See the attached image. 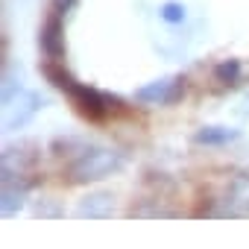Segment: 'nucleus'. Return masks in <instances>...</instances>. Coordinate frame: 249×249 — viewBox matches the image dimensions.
I'll return each instance as SVG.
<instances>
[{"mask_svg":"<svg viewBox=\"0 0 249 249\" xmlns=\"http://www.w3.org/2000/svg\"><path fill=\"white\" fill-rule=\"evenodd\" d=\"M44 76H47L59 91H65V94L71 97V103L76 106V111L85 114L88 120H106V117L120 106L117 97H108V94H103V91H97V88H88V85L76 82V79H73L65 68H59V65H44Z\"/></svg>","mask_w":249,"mask_h":249,"instance_id":"obj_1","label":"nucleus"},{"mask_svg":"<svg viewBox=\"0 0 249 249\" xmlns=\"http://www.w3.org/2000/svg\"><path fill=\"white\" fill-rule=\"evenodd\" d=\"M126 161L120 150H111V147H91L85 153H79L71 167H68V176L73 182H100L111 173H117Z\"/></svg>","mask_w":249,"mask_h":249,"instance_id":"obj_2","label":"nucleus"},{"mask_svg":"<svg viewBox=\"0 0 249 249\" xmlns=\"http://www.w3.org/2000/svg\"><path fill=\"white\" fill-rule=\"evenodd\" d=\"M41 106H44V100H41L36 91L18 88L15 94H6V97H3V129H6V132L24 129L27 123L38 114Z\"/></svg>","mask_w":249,"mask_h":249,"instance_id":"obj_3","label":"nucleus"},{"mask_svg":"<svg viewBox=\"0 0 249 249\" xmlns=\"http://www.w3.org/2000/svg\"><path fill=\"white\" fill-rule=\"evenodd\" d=\"M182 94H185V76H164V79H156L138 88L135 100L144 106H173Z\"/></svg>","mask_w":249,"mask_h":249,"instance_id":"obj_4","label":"nucleus"},{"mask_svg":"<svg viewBox=\"0 0 249 249\" xmlns=\"http://www.w3.org/2000/svg\"><path fill=\"white\" fill-rule=\"evenodd\" d=\"M62 18H65V12L50 9L47 21L41 27V36H38V44H41V50L50 62H59L65 56V21Z\"/></svg>","mask_w":249,"mask_h":249,"instance_id":"obj_5","label":"nucleus"},{"mask_svg":"<svg viewBox=\"0 0 249 249\" xmlns=\"http://www.w3.org/2000/svg\"><path fill=\"white\" fill-rule=\"evenodd\" d=\"M111 211H114L111 191H94V194L82 196L76 205V217H82V220H100V217H108Z\"/></svg>","mask_w":249,"mask_h":249,"instance_id":"obj_6","label":"nucleus"},{"mask_svg":"<svg viewBox=\"0 0 249 249\" xmlns=\"http://www.w3.org/2000/svg\"><path fill=\"white\" fill-rule=\"evenodd\" d=\"M36 150H38V147H36L33 141L6 144V147H3V167H6V170H21V173H27V167H33L36 159H38Z\"/></svg>","mask_w":249,"mask_h":249,"instance_id":"obj_7","label":"nucleus"},{"mask_svg":"<svg viewBox=\"0 0 249 249\" xmlns=\"http://www.w3.org/2000/svg\"><path fill=\"white\" fill-rule=\"evenodd\" d=\"M226 205L231 214H249V173H237L226 188Z\"/></svg>","mask_w":249,"mask_h":249,"instance_id":"obj_8","label":"nucleus"},{"mask_svg":"<svg viewBox=\"0 0 249 249\" xmlns=\"http://www.w3.org/2000/svg\"><path fill=\"white\" fill-rule=\"evenodd\" d=\"M234 138H237V129H229V126H202L194 135V141L205 144V147H223V144H229Z\"/></svg>","mask_w":249,"mask_h":249,"instance_id":"obj_9","label":"nucleus"},{"mask_svg":"<svg viewBox=\"0 0 249 249\" xmlns=\"http://www.w3.org/2000/svg\"><path fill=\"white\" fill-rule=\"evenodd\" d=\"M214 79L223 82V85H234V82L240 79V62H237V59H226V62H220V65L214 68Z\"/></svg>","mask_w":249,"mask_h":249,"instance_id":"obj_10","label":"nucleus"},{"mask_svg":"<svg viewBox=\"0 0 249 249\" xmlns=\"http://www.w3.org/2000/svg\"><path fill=\"white\" fill-rule=\"evenodd\" d=\"M167 24H182L185 21V6L182 3H176V0H167V3L161 6V12H159Z\"/></svg>","mask_w":249,"mask_h":249,"instance_id":"obj_11","label":"nucleus"}]
</instances>
